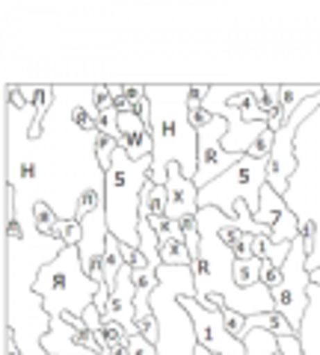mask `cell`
Masks as SVG:
<instances>
[{
  "label": "cell",
  "mask_w": 320,
  "mask_h": 355,
  "mask_svg": "<svg viewBox=\"0 0 320 355\" xmlns=\"http://www.w3.org/2000/svg\"><path fill=\"white\" fill-rule=\"evenodd\" d=\"M151 104V175L149 181L167 187L169 166H181V172L196 181L199 169V130L190 125V83L187 86H146Z\"/></svg>",
  "instance_id": "6da1fadb"
},
{
  "label": "cell",
  "mask_w": 320,
  "mask_h": 355,
  "mask_svg": "<svg viewBox=\"0 0 320 355\" xmlns=\"http://www.w3.org/2000/svg\"><path fill=\"white\" fill-rule=\"evenodd\" d=\"M151 175V157L130 160L128 151L119 148L113 166L104 172V214L107 228L122 246L140 249V210L142 190Z\"/></svg>",
  "instance_id": "7a4b0ae2"
},
{
  "label": "cell",
  "mask_w": 320,
  "mask_h": 355,
  "mask_svg": "<svg viewBox=\"0 0 320 355\" xmlns=\"http://www.w3.org/2000/svg\"><path fill=\"white\" fill-rule=\"evenodd\" d=\"M158 291L151 293V308L160 323L158 355H196V329L178 299L196 296V275L193 266H160L158 270Z\"/></svg>",
  "instance_id": "3957f363"
},
{
  "label": "cell",
  "mask_w": 320,
  "mask_h": 355,
  "mask_svg": "<svg viewBox=\"0 0 320 355\" xmlns=\"http://www.w3.org/2000/svg\"><path fill=\"white\" fill-rule=\"evenodd\" d=\"M33 291L42 299V311H48L51 317H62V314L83 317V311L95 305L101 284H95L83 272L81 246H65L57 254V261H51L36 272Z\"/></svg>",
  "instance_id": "277c9868"
},
{
  "label": "cell",
  "mask_w": 320,
  "mask_h": 355,
  "mask_svg": "<svg viewBox=\"0 0 320 355\" xmlns=\"http://www.w3.org/2000/svg\"><path fill=\"white\" fill-rule=\"evenodd\" d=\"M303 225V234L291 243V254L285 261L282 272H285V282L279 284V291H273V302L276 311L288 320L294 326L296 335H303V317H305V308H308V291H312V272H308V254H312L314 246V222L312 219H300Z\"/></svg>",
  "instance_id": "5b68a950"
},
{
  "label": "cell",
  "mask_w": 320,
  "mask_h": 355,
  "mask_svg": "<svg viewBox=\"0 0 320 355\" xmlns=\"http://www.w3.org/2000/svg\"><path fill=\"white\" fill-rule=\"evenodd\" d=\"M267 163L255 157H240L226 175H219L214 184L199 190V207H217L226 216H231V207L237 202H246L252 214H258L261 190L267 187Z\"/></svg>",
  "instance_id": "8992f818"
},
{
  "label": "cell",
  "mask_w": 320,
  "mask_h": 355,
  "mask_svg": "<svg viewBox=\"0 0 320 355\" xmlns=\"http://www.w3.org/2000/svg\"><path fill=\"white\" fill-rule=\"evenodd\" d=\"M178 305L187 311V317L193 320V329H196V340L199 347L211 349L214 355H246L244 340H237L231 331L226 329V317L223 311H214V308H205L196 296H181Z\"/></svg>",
  "instance_id": "52a82bcc"
},
{
  "label": "cell",
  "mask_w": 320,
  "mask_h": 355,
  "mask_svg": "<svg viewBox=\"0 0 320 355\" xmlns=\"http://www.w3.org/2000/svg\"><path fill=\"white\" fill-rule=\"evenodd\" d=\"M226 133H228V121L219 116H214V121L205 130H199V169H196V181H193L199 190L214 184L219 175H226L231 166L240 160L237 154H228L223 148Z\"/></svg>",
  "instance_id": "ba28073f"
},
{
  "label": "cell",
  "mask_w": 320,
  "mask_h": 355,
  "mask_svg": "<svg viewBox=\"0 0 320 355\" xmlns=\"http://www.w3.org/2000/svg\"><path fill=\"white\" fill-rule=\"evenodd\" d=\"M39 347L48 355H107L90 329H77L65 317H51V331Z\"/></svg>",
  "instance_id": "9c48e42d"
},
{
  "label": "cell",
  "mask_w": 320,
  "mask_h": 355,
  "mask_svg": "<svg viewBox=\"0 0 320 355\" xmlns=\"http://www.w3.org/2000/svg\"><path fill=\"white\" fill-rule=\"evenodd\" d=\"M199 214V187L181 172V166H169L167 178V216L172 222H178L184 216Z\"/></svg>",
  "instance_id": "30bf717a"
},
{
  "label": "cell",
  "mask_w": 320,
  "mask_h": 355,
  "mask_svg": "<svg viewBox=\"0 0 320 355\" xmlns=\"http://www.w3.org/2000/svg\"><path fill=\"white\" fill-rule=\"evenodd\" d=\"M119 148L128 151L130 160H146L154 154L151 128L146 119L134 113H119Z\"/></svg>",
  "instance_id": "8fae6325"
},
{
  "label": "cell",
  "mask_w": 320,
  "mask_h": 355,
  "mask_svg": "<svg viewBox=\"0 0 320 355\" xmlns=\"http://www.w3.org/2000/svg\"><path fill=\"white\" fill-rule=\"evenodd\" d=\"M140 219H149L151 222V228L158 231V237H160V231L167 228V187H158V184H146V190H142V210H140Z\"/></svg>",
  "instance_id": "7c38bea8"
},
{
  "label": "cell",
  "mask_w": 320,
  "mask_h": 355,
  "mask_svg": "<svg viewBox=\"0 0 320 355\" xmlns=\"http://www.w3.org/2000/svg\"><path fill=\"white\" fill-rule=\"evenodd\" d=\"M285 210H291L288 205H285V196H279L273 190V187L267 184L261 190V205H258V214H252L255 216V222L258 225H264V228H270L273 231V225L279 222V216L285 214Z\"/></svg>",
  "instance_id": "4fadbf2b"
},
{
  "label": "cell",
  "mask_w": 320,
  "mask_h": 355,
  "mask_svg": "<svg viewBox=\"0 0 320 355\" xmlns=\"http://www.w3.org/2000/svg\"><path fill=\"white\" fill-rule=\"evenodd\" d=\"M24 92L30 95L33 107H36V121L30 125V139H39L42 133V119L48 116V110L57 101V86H24Z\"/></svg>",
  "instance_id": "5bb4252c"
},
{
  "label": "cell",
  "mask_w": 320,
  "mask_h": 355,
  "mask_svg": "<svg viewBox=\"0 0 320 355\" xmlns=\"http://www.w3.org/2000/svg\"><path fill=\"white\" fill-rule=\"evenodd\" d=\"M249 329H264V331H270V335H276V338H294L296 335L294 326L279 314V311L258 314V317H246V331Z\"/></svg>",
  "instance_id": "9a60e30c"
},
{
  "label": "cell",
  "mask_w": 320,
  "mask_h": 355,
  "mask_svg": "<svg viewBox=\"0 0 320 355\" xmlns=\"http://www.w3.org/2000/svg\"><path fill=\"white\" fill-rule=\"evenodd\" d=\"M160 261L163 266H193V254L187 249V240L181 237L160 240Z\"/></svg>",
  "instance_id": "2e32d148"
},
{
  "label": "cell",
  "mask_w": 320,
  "mask_h": 355,
  "mask_svg": "<svg viewBox=\"0 0 320 355\" xmlns=\"http://www.w3.org/2000/svg\"><path fill=\"white\" fill-rule=\"evenodd\" d=\"M223 240L231 246V252H235L237 261H252V258H255V237L246 234V231H237L235 222H231V225L223 231Z\"/></svg>",
  "instance_id": "e0dca14e"
},
{
  "label": "cell",
  "mask_w": 320,
  "mask_h": 355,
  "mask_svg": "<svg viewBox=\"0 0 320 355\" xmlns=\"http://www.w3.org/2000/svg\"><path fill=\"white\" fill-rule=\"evenodd\" d=\"M33 231H36L39 237H53V231H57V225H60V214L53 210L48 202H36L33 205Z\"/></svg>",
  "instance_id": "ac0fdd59"
},
{
  "label": "cell",
  "mask_w": 320,
  "mask_h": 355,
  "mask_svg": "<svg viewBox=\"0 0 320 355\" xmlns=\"http://www.w3.org/2000/svg\"><path fill=\"white\" fill-rule=\"evenodd\" d=\"M261 266L264 258H252V261H237L235 263V284L240 291H249V287L261 284Z\"/></svg>",
  "instance_id": "d6986e66"
},
{
  "label": "cell",
  "mask_w": 320,
  "mask_h": 355,
  "mask_svg": "<svg viewBox=\"0 0 320 355\" xmlns=\"http://www.w3.org/2000/svg\"><path fill=\"white\" fill-rule=\"evenodd\" d=\"M92 139H95V142H92V154H95V160H98V169L107 172L110 166H113L116 151H119V139L104 137V133H95Z\"/></svg>",
  "instance_id": "ffe728a7"
},
{
  "label": "cell",
  "mask_w": 320,
  "mask_h": 355,
  "mask_svg": "<svg viewBox=\"0 0 320 355\" xmlns=\"http://www.w3.org/2000/svg\"><path fill=\"white\" fill-rule=\"evenodd\" d=\"M282 282H285V272H282V266L264 258V266H261V284H267L270 291H279V284H282Z\"/></svg>",
  "instance_id": "44dd1931"
},
{
  "label": "cell",
  "mask_w": 320,
  "mask_h": 355,
  "mask_svg": "<svg viewBox=\"0 0 320 355\" xmlns=\"http://www.w3.org/2000/svg\"><path fill=\"white\" fill-rule=\"evenodd\" d=\"M273 142H276V133L267 128V130L261 133V139L249 148V157H255V160H270V154H273Z\"/></svg>",
  "instance_id": "7402d4cb"
},
{
  "label": "cell",
  "mask_w": 320,
  "mask_h": 355,
  "mask_svg": "<svg viewBox=\"0 0 320 355\" xmlns=\"http://www.w3.org/2000/svg\"><path fill=\"white\" fill-rule=\"evenodd\" d=\"M223 317H226V329H228L237 340H244V338H246V317L237 314V311H231V308H223Z\"/></svg>",
  "instance_id": "603a6c76"
},
{
  "label": "cell",
  "mask_w": 320,
  "mask_h": 355,
  "mask_svg": "<svg viewBox=\"0 0 320 355\" xmlns=\"http://www.w3.org/2000/svg\"><path fill=\"white\" fill-rule=\"evenodd\" d=\"M92 104H95V110H98V116L110 113V110H116V107H113L116 98H113V92H110V86H92Z\"/></svg>",
  "instance_id": "cb8c5ba5"
},
{
  "label": "cell",
  "mask_w": 320,
  "mask_h": 355,
  "mask_svg": "<svg viewBox=\"0 0 320 355\" xmlns=\"http://www.w3.org/2000/svg\"><path fill=\"white\" fill-rule=\"evenodd\" d=\"M128 355H158V347L151 340H146L142 335H130L128 340Z\"/></svg>",
  "instance_id": "d4e9b609"
},
{
  "label": "cell",
  "mask_w": 320,
  "mask_h": 355,
  "mask_svg": "<svg viewBox=\"0 0 320 355\" xmlns=\"http://www.w3.org/2000/svg\"><path fill=\"white\" fill-rule=\"evenodd\" d=\"M122 261H125V266H130V270H146V266H151L146 261V254L140 249H130V246H122Z\"/></svg>",
  "instance_id": "484cf974"
},
{
  "label": "cell",
  "mask_w": 320,
  "mask_h": 355,
  "mask_svg": "<svg viewBox=\"0 0 320 355\" xmlns=\"http://www.w3.org/2000/svg\"><path fill=\"white\" fill-rule=\"evenodd\" d=\"M211 121H214V113H211V110H208L205 104H202V107H190V125H193L196 130H205L208 125H211Z\"/></svg>",
  "instance_id": "4316f807"
},
{
  "label": "cell",
  "mask_w": 320,
  "mask_h": 355,
  "mask_svg": "<svg viewBox=\"0 0 320 355\" xmlns=\"http://www.w3.org/2000/svg\"><path fill=\"white\" fill-rule=\"evenodd\" d=\"M83 323H86V329H90L92 335H95V331L104 326V314H101V311H98L95 305H90V308L83 311Z\"/></svg>",
  "instance_id": "83f0119b"
},
{
  "label": "cell",
  "mask_w": 320,
  "mask_h": 355,
  "mask_svg": "<svg viewBox=\"0 0 320 355\" xmlns=\"http://www.w3.org/2000/svg\"><path fill=\"white\" fill-rule=\"evenodd\" d=\"M279 349H282V355H303V340H300V335H294V338H279Z\"/></svg>",
  "instance_id": "f1b7e54d"
},
{
  "label": "cell",
  "mask_w": 320,
  "mask_h": 355,
  "mask_svg": "<svg viewBox=\"0 0 320 355\" xmlns=\"http://www.w3.org/2000/svg\"><path fill=\"white\" fill-rule=\"evenodd\" d=\"M208 95H211V86H196V83H190V107H202L208 101Z\"/></svg>",
  "instance_id": "f546056e"
},
{
  "label": "cell",
  "mask_w": 320,
  "mask_h": 355,
  "mask_svg": "<svg viewBox=\"0 0 320 355\" xmlns=\"http://www.w3.org/2000/svg\"><path fill=\"white\" fill-rule=\"evenodd\" d=\"M312 284H317V287H320V270H314V272H312Z\"/></svg>",
  "instance_id": "4dcf8cb0"
},
{
  "label": "cell",
  "mask_w": 320,
  "mask_h": 355,
  "mask_svg": "<svg viewBox=\"0 0 320 355\" xmlns=\"http://www.w3.org/2000/svg\"><path fill=\"white\" fill-rule=\"evenodd\" d=\"M196 355H214L211 349H205V347H196Z\"/></svg>",
  "instance_id": "1f68e13d"
},
{
  "label": "cell",
  "mask_w": 320,
  "mask_h": 355,
  "mask_svg": "<svg viewBox=\"0 0 320 355\" xmlns=\"http://www.w3.org/2000/svg\"><path fill=\"white\" fill-rule=\"evenodd\" d=\"M246 355H255V352H252V349H246Z\"/></svg>",
  "instance_id": "d6a6232c"
}]
</instances>
